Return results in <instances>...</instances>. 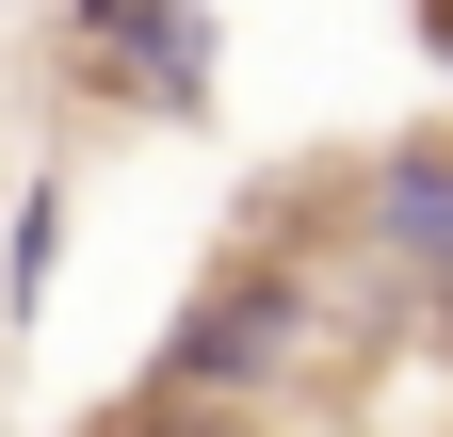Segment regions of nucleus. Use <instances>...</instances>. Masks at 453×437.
<instances>
[{"label": "nucleus", "mask_w": 453, "mask_h": 437, "mask_svg": "<svg viewBox=\"0 0 453 437\" xmlns=\"http://www.w3.org/2000/svg\"><path fill=\"white\" fill-rule=\"evenodd\" d=\"M308 372H340V292L308 276V259H226V276H195V308L162 324V405L195 421H243V405H292Z\"/></svg>", "instance_id": "nucleus-1"}, {"label": "nucleus", "mask_w": 453, "mask_h": 437, "mask_svg": "<svg viewBox=\"0 0 453 437\" xmlns=\"http://www.w3.org/2000/svg\"><path fill=\"white\" fill-rule=\"evenodd\" d=\"M65 49L130 97V114H179V130L211 114V65H226V49H211V0H65Z\"/></svg>", "instance_id": "nucleus-2"}, {"label": "nucleus", "mask_w": 453, "mask_h": 437, "mask_svg": "<svg viewBox=\"0 0 453 437\" xmlns=\"http://www.w3.org/2000/svg\"><path fill=\"white\" fill-rule=\"evenodd\" d=\"M357 259L388 292H453V130H388L372 162H357Z\"/></svg>", "instance_id": "nucleus-3"}, {"label": "nucleus", "mask_w": 453, "mask_h": 437, "mask_svg": "<svg viewBox=\"0 0 453 437\" xmlns=\"http://www.w3.org/2000/svg\"><path fill=\"white\" fill-rule=\"evenodd\" d=\"M49 259H65V179H49V195L17 211V276H0V292H17V324L49 308Z\"/></svg>", "instance_id": "nucleus-4"}, {"label": "nucleus", "mask_w": 453, "mask_h": 437, "mask_svg": "<svg viewBox=\"0 0 453 437\" xmlns=\"http://www.w3.org/2000/svg\"><path fill=\"white\" fill-rule=\"evenodd\" d=\"M437 356H453V292H437Z\"/></svg>", "instance_id": "nucleus-5"}]
</instances>
